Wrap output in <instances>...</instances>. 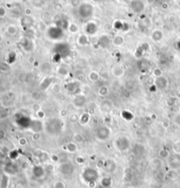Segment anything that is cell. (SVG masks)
I'll use <instances>...</instances> for the list:
<instances>
[{
	"instance_id": "4",
	"label": "cell",
	"mask_w": 180,
	"mask_h": 188,
	"mask_svg": "<svg viewBox=\"0 0 180 188\" xmlns=\"http://www.w3.org/2000/svg\"><path fill=\"white\" fill-rule=\"evenodd\" d=\"M111 134H112V131L107 125L98 126L94 131L95 138L98 140V142H107V140L111 137Z\"/></svg>"
},
{
	"instance_id": "13",
	"label": "cell",
	"mask_w": 180,
	"mask_h": 188,
	"mask_svg": "<svg viewBox=\"0 0 180 188\" xmlns=\"http://www.w3.org/2000/svg\"><path fill=\"white\" fill-rule=\"evenodd\" d=\"M154 84L156 85V87L159 90H164L168 87V79L164 77H157L155 79V82Z\"/></svg>"
},
{
	"instance_id": "6",
	"label": "cell",
	"mask_w": 180,
	"mask_h": 188,
	"mask_svg": "<svg viewBox=\"0 0 180 188\" xmlns=\"http://www.w3.org/2000/svg\"><path fill=\"white\" fill-rule=\"evenodd\" d=\"M94 8L90 4L83 3L81 4L78 7V13L82 19H88L93 15Z\"/></svg>"
},
{
	"instance_id": "5",
	"label": "cell",
	"mask_w": 180,
	"mask_h": 188,
	"mask_svg": "<svg viewBox=\"0 0 180 188\" xmlns=\"http://www.w3.org/2000/svg\"><path fill=\"white\" fill-rule=\"evenodd\" d=\"M58 172L63 177H71L75 172V166L70 161H65L58 165Z\"/></svg>"
},
{
	"instance_id": "23",
	"label": "cell",
	"mask_w": 180,
	"mask_h": 188,
	"mask_svg": "<svg viewBox=\"0 0 180 188\" xmlns=\"http://www.w3.org/2000/svg\"><path fill=\"white\" fill-rule=\"evenodd\" d=\"M10 176L5 173H3L0 178V188H8Z\"/></svg>"
},
{
	"instance_id": "59",
	"label": "cell",
	"mask_w": 180,
	"mask_h": 188,
	"mask_svg": "<svg viewBox=\"0 0 180 188\" xmlns=\"http://www.w3.org/2000/svg\"><path fill=\"white\" fill-rule=\"evenodd\" d=\"M76 188H84L83 186H76Z\"/></svg>"
},
{
	"instance_id": "7",
	"label": "cell",
	"mask_w": 180,
	"mask_h": 188,
	"mask_svg": "<svg viewBox=\"0 0 180 188\" xmlns=\"http://www.w3.org/2000/svg\"><path fill=\"white\" fill-rule=\"evenodd\" d=\"M168 165L172 170H178L180 168V153H173L168 159Z\"/></svg>"
},
{
	"instance_id": "62",
	"label": "cell",
	"mask_w": 180,
	"mask_h": 188,
	"mask_svg": "<svg viewBox=\"0 0 180 188\" xmlns=\"http://www.w3.org/2000/svg\"><path fill=\"white\" fill-rule=\"evenodd\" d=\"M179 108H180V106H179Z\"/></svg>"
},
{
	"instance_id": "11",
	"label": "cell",
	"mask_w": 180,
	"mask_h": 188,
	"mask_svg": "<svg viewBox=\"0 0 180 188\" xmlns=\"http://www.w3.org/2000/svg\"><path fill=\"white\" fill-rule=\"evenodd\" d=\"M130 7L134 13H141L145 8V5L141 0H132Z\"/></svg>"
},
{
	"instance_id": "48",
	"label": "cell",
	"mask_w": 180,
	"mask_h": 188,
	"mask_svg": "<svg viewBox=\"0 0 180 188\" xmlns=\"http://www.w3.org/2000/svg\"><path fill=\"white\" fill-rule=\"evenodd\" d=\"M161 126L162 128H164V129H168L170 128V121L168 120H164L162 123H161Z\"/></svg>"
},
{
	"instance_id": "55",
	"label": "cell",
	"mask_w": 180,
	"mask_h": 188,
	"mask_svg": "<svg viewBox=\"0 0 180 188\" xmlns=\"http://www.w3.org/2000/svg\"><path fill=\"white\" fill-rule=\"evenodd\" d=\"M25 15H27V17H29L31 14H32V11H31V9L29 8H26L25 10Z\"/></svg>"
},
{
	"instance_id": "36",
	"label": "cell",
	"mask_w": 180,
	"mask_h": 188,
	"mask_svg": "<svg viewBox=\"0 0 180 188\" xmlns=\"http://www.w3.org/2000/svg\"><path fill=\"white\" fill-rule=\"evenodd\" d=\"M121 116H122V118L124 120H126V121H132V120L134 119V115L132 114L131 112L126 111V110L122 111Z\"/></svg>"
},
{
	"instance_id": "16",
	"label": "cell",
	"mask_w": 180,
	"mask_h": 188,
	"mask_svg": "<svg viewBox=\"0 0 180 188\" xmlns=\"http://www.w3.org/2000/svg\"><path fill=\"white\" fill-rule=\"evenodd\" d=\"M124 72H125L124 69L120 65H114L112 68V70H111L112 75H114L116 77H121L124 75Z\"/></svg>"
},
{
	"instance_id": "52",
	"label": "cell",
	"mask_w": 180,
	"mask_h": 188,
	"mask_svg": "<svg viewBox=\"0 0 180 188\" xmlns=\"http://www.w3.org/2000/svg\"><path fill=\"white\" fill-rule=\"evenodd\" d=\"M174 103H175L174 98H167V100H166V104H167V106H172L173 105H174Z\"/></svg>"
},
{
	"instance_id": "15",
	"label": "cell",
	"mask_w": 180,
	"mask_h": 188,
	"mask_svg": "<svg viewBox=\"0 0 180 188\" xmlns=\"http://www.w3.org/2000/svg\"><path fill=\"white\" fill-rule=\"evenodd\" d=\"M113 185H114V181H113V179L110 176L103 177L100 179V182H99V186L103 188H112Z\"/></svg>"
},
{
	"instance_id": "20",
	"label": "cell",
	"mask_w": 180,
	"mask_h": 188,
	"mask_svg": "<svg viewBox=\"0 0 180 188\" xmlns=\"http://www.w3.org/2000/svg\"><path fill=\"white\" fill-rule=\"evenodd\" d=\"M89 37H88V35L87 34H85V33H82V34H80L78 37H77V39H76V43L79 45V46H86V45H88L89 44Z\"/></svg>"
},
{
	"instance_id": "38",
	"label": "cell",
	"mask_w": 180,
	"mask_h": 188,
	"mask_svg": "<svg viewBox=\"0 0 180 188\" xmlns=\"http://www.w3.org/2000/svg\"><path fill=\"white\" fill-rule=\"evenodd\" d=\"M11 70V66L7 63H0V71L3 73L8 72L9 70Z\"/></svg>"
},
{
	"instance_id": "46",
	"label": "cell",
	"mask_w": 180,
	"mask_h": 188,
	"mask_svg": "<svg viewBox=\"0 0 180 188\" xmlns=\"http://www.w3.org/2000/svg\"><path fill=\"white\" fill-rule=\"evenodd\" d=\"M32 109H33L35 113H37V112H39L40 110H41V106L40 105L39 102H34V104L32 106Z\"/></svg>"
},
{
	"instance_id": "49",
	"label": "cell",
	"mask_w": 180,
	"mask_h": 188,
	"mask_svg": "<svg viewBox=\"0 0 180 188\" xmlns=\"http://www.w3.org/2000/svg\"><path fill=\"white\" fill-rule=\"evenodd\" d=\"M35 114H36V116H37V118H38L39 120L44 119V118H45V116H46L45 113H44V111H43L42 109H41V110H40L39 112L35 113Z\"/></svg>"
},
{
	"instance_id": "3",
	"label": "cell",
	"mask_w": 180,
	"mask_h": 188,
	"mask_svg": "<svg viewBox=\"0 0 180 188\" xmlns=\"http://www.w3.org/2000/svg\"><path fill=\"white\" fill-rule=\"evenodd\" d=\"M113 146L116 151L124 153L131 148V141L127 135H119L114 140Z\"/></svg>"
},
{
	"instance_id": "1",
	"label": "cell",
	"mask_w": 180,
	"mask_h": 188,
	"mask_svg": "<svg viewBox=\"0 0 180 188\" xmlns=\"http://www.w3.org/2000/svg\"><path fill=\"white\" fill-rule=\"evenodd\" d=\"M63 127L64 124L61 119L51 118L44 124V130L49 135L55 136L61 134V132L63 130Z\"/></svg>"
},
{
	"instance_id": "35",
	"label": "cell",
	"mask_w": 180,
	"mask_h": 188,
	"mask_svg": "<svg viewBox=\"0 0 180 188\" xmlns=\"http://www.w3.org/2000/svg\"><path fill=\"white\" fill-rule=\"evenodd\" d=\"M51 91H52L53 93H55V94L57 95L59 93H61L62 91H63L62 85H61L60 84H58V83H56V84H54L51 86Z\"/></svg>"
},
{
	"instance_id": "19",
	"label": "cell",
	"mask_w": 180,
	"mask_h": 188,
	"mask_svg": "<svg viewBox=\"0 0 180 188\" xmlns=\"http://www.w3.org/2000/svg\"><path fill=\"white\" fill-rule=\"evenodd\" d=\"M146 149H145V147L140 143H135L133 147V152L134 154L136 156H142L144 155Z\"/></svg>"
},
{
	"instance_id": "18",
	"label": "cell",
	"mask_w": 180,
	"mask_h": 188,
	"mask_svg": "<svg viewBox=\"0 0 180 188\" xmlns=\"http://www.w3.org/2000/svg\"><path fill=\"white\" fill-rule=\"evenodd\" d=\"M66 90L68 91L70 93H72V94H77V92H76V90L77 89H80L79 88V85H78V84H77V82H70L67 85L65 86Z\"/></svg>"
},
{
	"instance_id": "21",
	"label": "cell",
	"mask_w": 180,
	"mask_h": 188,
	"mask_svg": "<svg viewBox=\"0 0 180 188\" xmlns=\"http://www.w3.org/2000/svg\"><path fill=\"white\" fill-rule=\"evenodd\" d=\"M90 115L89 113H87V112H85V113L82 114V115H80L79 119H78V121H79V123H80L82 126H86L88 123L90 122Z\"/></svg>"
},
{
	"instance_id": "39",
	"label": "cell",
	"mask_w": 180,
	"mask_h": 188,
	"mask_svg": "<svg viewBox=\"0 0 180 188\" xmlns=\"http://www.w3.org/2000/svg\"><path fill=\"white\" fill-rule=\"evenodd\" d=\"M152 74H153V76H154L156 78L160 77H163V70H162L161 68H159V67H156V68H155V69L153 70Z\"/></svg>"
},
{
	"instance_id": "41",
	"label": "cell",
	"mask_w": 180,
	"mask_h": 188,
	"mask_svg": "<svg viewBox=\"0 0 180 188\" xmlns=\"http://www.w3.org/2000/svg\"><path fill=\"white\" fill-rule=\"evenodd\" d=\"M75 163L78 165H83L85 164V158L83 156H76L75 157Z\"/></svg>"
},
{
	"instance_id": "12",
	"label": "cell",
	"mask_w": 180,
	"mask_h": 188,
	"mask_svg": "<svg viewBox=\"0 0 180 188\" xmlns=\"http://www.w3.org/2000/svg\"><path fill=\"white\" fill-rule=\"evenodd\" d=\"M28 128L33 131V133H41V131L44 130V124L41 122V120H33L31 121Z\"/></svg>"
},
{
	"instance_id": "25",
	"label": "cell",
	"mask_w": 180,
	"mask_h": 188,
	"mask_svg": "<svg viewBox=\"0 0 180 188\" xmlns=\"http://www.w3.org/2000/svg\"><path fill=\"white\" fill-rule=\"evenodd\" d=\"M158 158H160L161 160H168L169 157L171 156V153L167 149H161L158 151Z\"/></svg>"
},
{
	"instance_id": "58",
	"label": "cell",
	"mask_w": 180,
	"mask_h": 188,
	"mask_svg": "<svg viewBox=\"0 0 180 188\" xmlns=\"http://www.w3.org/2000/svg\"><path fill=\"white\" fill-rule=\"evenodd\" d=\"M4 41V36H3V34L0 33V44L2 43Z\"/></svg>"
},
{
	"instance_id": "8",
	"label": "cell",
	"mask_w": 180,
	"mask_h": 188,
	"mask_svg": "<svg viewBox=\"0 0 180 188\" xmlns=\"http://www.w3.org/2000/svg\"><path fill=\"white\" fill-rule=\"evenodd\" d=\"M86 102H87V98L85 95H83L82 93L74 95L73 98H72V104L76 108H78V109L83 108L85 106Z\"/></svg>"
},
{
	"instance_id": "60",
	"label": "cell",
	"mask_w": 180,
	"mask_h": 188,
	"mask_svg": "<svg viewBox=\"0 0 180 188\" xmlns=\"http://www.w3.org/2000/svg\"><path fill=\"white\" fill-rule=\"evenodd\" d=\"M98 188H103V187H101V186H98Z\"/></svg>"
},
{
	"instance_id": "53",
	"label": "cell",
	"mask_w": 180,
	"mask_h": 188,
	"mask_svg": "<svg viewBox=\"0 0 180 188\" xmlns=\"http://www.w3.org/2000/svg\"><path fill=\"white\" fill-rule=\"evenodd\" d=\"M5 138V132L2 129H0V141Z\"/></svg>"
},
{
	"instance_id": "29",
	"label": "cell",
	"mask_w": 180,
	"mask_h": 188,
	"mask_svg": "<svg viewBox=\"0 0 180 188\" xmlns=\"http://www.w3.org/2000/svg\"><path fill=\"white\" fill-rule=\"evenodd\" d=\"M112 43L114 45V46H122L123 44L125 43V39L124 37L121 36V35H116L114 37V39L112 40Z\"/></svg>"
},
{
	"instance_id": "2",
	"label": "cell",
	"mask_w": 180,
	"mask_h": 188,
	"mask_svg": "<svg viewBox=\"0 0 180 188\" xmlns=\"http://www.w3.org/2000/svg\"><path fill=\"white\" fill-rule=\"evenodd\" d=\"M81 179L87 186L91 183H98L99 179V172L98 169L92 167H84L81 172Z\"/></svg>"
},
{
	"instance_id": "9",
	"label": "cell",
	"mask_w": 180,
	"mask_h": 188,
	"mask_svg": "<svg viewBox=\"0 0 180 188\" xmlns=\"http://www.w3.org/2000/svg\"><path fill=\"white\" fill-rule=\"evenodd\" d=\"M117 167H118V164L116 163L114 159L113 158H107L105 160L104 162V166H103V169L108 173L110 174H113L116 172L117 170Z\"/></svg>"
},
{
	"instance_id": "61",
	"label": "cell",
	"mask_w": 180,
	"mask_h": 188,
	"mask_svg": "<svg viewBox=\"0 0 180 188\" xmlns=\"http://www.w3.org/2000/svg\"><path fill=\"white\" fill-rule=\"evenodd\" d=\"M63 1H66V0H63Z\"/></svg>"
},
{
	"instance_id": "10",
	"label": "cell",
	"mask_w": 180,
	"mask_h": 188,
	"mask_svg": "<svg viewBox=\"0 0 180 188\" xmlns=\"http://www.w3.org/2000/svg\"><path fill=\"white\" fill-rule=\"evenodd\" d=\"M46 172L47 170L44 166H42L41 164H37V165H34L32 170V173H33V176L37 179H43L46 175Z\"/></svg>"
},
{
	"instance_id": "30",
	"label": "cell",
	"mask_w": 180,
	"mask_h": 188,
	"mask_svg": "<svg viewBox=\"0 0 180 188\" xmlns=\"http://www.w3.org/2000/svg\"><path fill=\"white\" fill-rule=\"evenodd\" d=\"M40 70H41V71L42 73L48 74L51 71L52 66H51V64H50L49 63H48V62H44V63H42L41 64H40Z\"/></svg>"
},
{
	"instance_id": "34",
	"label": "cell",
	"mask_w": 180,
	"mask_h": 188,
	"mask_svg": "<svg viewBox=\"0 0 180 188\" xmlns=\"http://www.w3.org/2000/svg\"><path fill=\"white\" fill-rule=\"evenodd\" d=\"M68 30L70 33L75 34V33H77L79 32V27L76 23H70L68 25Z\"/></svg>"
},
{
	"instance_id": "26",
	"label": "cell",
	"mask_w": 180,
	"mask_h": 188,
	"mask_svg": "<svg viewBox=\"0 0 180 188\" xmlns=\"http://www.w3.org/2000/svg\"><path fill=\"white\" fill-rule=\"evenodd\" d=\"M56 73L61 77H67L70 73V71H69V69L66 65H60L58 66L57 69H56Z\"/></svg>"
},
{
	"instance_id": "56",
	"label": "cell",
	"mask_w": 180,
	"mask_h": 188,
	"mask_svg": "<svg viewBox=\"0 0 180 188\" xmlns=\"http://www.w3.org/2000/svg\"><path fill=\"white\" fill-rule=\"evenodd\" d=\"M161 50H162L163 52H167V51L169 50V47H168L167 45H164V46L161 48Z\"/></svg>"
},
{
	"instance_id": "45",
	"label": "cell",
	"mask_w": 180,
	"mask_h": 188,
	"mask_svg": "<svg viewBox=\"0 0 180 188\" xmlns=\"http://www.w3.org/2000/svg\"><path fill=\"white\" fill-rule=\"evenodd\" d=\"M49 160L52 161L53 163H57L58 161L60 160V158H59V156H57L56 154H50L49 155Z\"/></svg>"
},
{
	"instance_id": "31",
	"label": "cell",
	"mask_w": 180,
	"mask_h": 188,
	"mask_svg": "<svg viewBox=\"0 0 180 188\" xmlns=\"http://www.w3.org/2000/svg\"><path fill=\"white\" fill-rule=\"evenodd\" d=\"M5 31H6V33H8L9 35L14 36V35H16L17 33H18V27H17L15 25H8V26H6V28H5Z\"/></svg>"
},
{
	"instance_id": "40",
	"label": "cell",
	"mask_w": 180,
	"mask_h": 188,
	"mask_svg": "<svg viewBox=\"0 0 180 188\" xmlns=\"http://www.w3.org/2000/svg\"><path fill=\"white\" fill-rule=\"evenodd\" d=\"M8 156H9V158H10L12 161H14V160H16L17 158L19 157V152H18V150H17V149H14V150L10 151V152H9Z\"/></svg>"
},
{
	"instance_id": "44",
	"label": "cell",
	"mask_w": 180,
	"mask_h": 188,
	"mask_svg": "<svg viewBox=\"0 0 180 188\" xmlns=\"http://www.w3.org/2000/svg\"><path fill=\"white\" fill-rule=\"evenodd\" d=\"M18 143H19V146H21V147H25V146H26V145H27L28 142H27V139H26L25 137H20L19 139L18 140Z\"/></svg>"
},
{
	"instance_id": "22",
	"label": "cell",
	"mask_w": 180,
	"mask_h": 188,
	"mask_svg": "<svg viewBox=\"0 0 180 188\" xmlns=\"http://www.w3.org/2000/svg\"><path fill=\"white\" fill-rule=\"evenodd\" d=\"M163 37H164V33H163V32H162L161 30H159V29L154 30V31L152 32V33H151V39L155 41V42L160 41L163 39Z\"/></svg>"
},
{
	"instance_id": "43",
	"label": "cell",
	"mask_w": 180,
	"mask_h": 188,
	"mask_svg": "<svg viewBox=\"0 0 180 188\" xmlns=\"http://www.w3.org/2000/svg\"><path fill=\"white\" fill-rule=\"evenodd\" d=\"M59 115H60L61 118L64 119V118H66V117L69 116V111H68L66 108H62V109L59 111Z\"/></svg>"
},
{
	"instance_id": "54",
	"label": "cell",
	"mask_w": 180,
	"mask_h": 188,
	"mask_svg": "<svg viewBox=\"0 0 180 188\" xmlns=\"http://www.w3.org/2000/svg\"><path fill=\"white\" fill-rule=\"evenodd\" d=\"M70 121H76L79 118H77V116L76 115H70Z\"/></svg>"
},
{
	"instance_id": "33",
	"label": "cell",
	"mask_w": 180,
	"mask_h": 188,
	"mask_svg": "<svg viewBox=\"0 0 180 188\" xmlns=\"http://www.w3.org/2000/svg\"><path fill=\"white\" fill-rule=\"evenodd\" d=\"M98 94L100 97H106L109 94V88L106 85H102L98 89Z\"/></svg>"
},
{
	"instance_id": "27",
	"label": "cell",
	"mask_w": 180,
	"mask_h": 188,
	"mask_svg": "<svg viewBox=\"0 0 180 188\" xmlns=\"http://www.w3.org/2000/svg\"><path fill=\"white\" fill-rule=\"evenodd\" d=\"M30 98L34 102H40L42 99V93L40 91H33L30 94Z\"/></svg>"
},
{
	"instance_id": "47",
	"label": "cell",
	"mask_w": 180,
	"mask_h": 188,
	"mask_svg": "<svg viewBox=\"0 0 180 188\" xmlns=\"http://www.w3.org/2000/svg\"><path fill=\"white\" fill-rule=\"evenodd\" d=\"M173 122H174V124H176L177 126L180 127V113L175 115V117L173 119Z\"/></svg>"
},
{
	"instance_id": "50",
	"label": "cell",
	"mask_w": 180,
	"mask_h": 188,
	"mask_svg": "<svg viewBox=\"0 0 180 188\" xmlns=\"http://www.w3.org/2000/svg\"><path fill=\"white\" fill-rule=\"evenodd\" d=\"M6 13H7L6 9L5 8L4 6H0V18H1V19H2V18H5V17L6 16Z\"/></svg>"
},
{
	"instance_id": "28",
	"label": "cell",
	"mask_w": 180,
	"mask_h": 188,
	"mask_svg": "<svg viewBox=\"0 0 180 188\" xmlns=\"http://www.w3.org/2000/svg\"><path fill=\"white\" fill-rule=\"evenodd\" d=\"M72 142L76 144H82L84 142V136L81 133H75L72 135Z\"/></svg>"
},
{
	"instance_id": "37",
	"label": "cell",
	"mask_w": 180,
	"mask_h": 188,
	"mask_svg": "<svg viewBox=\"0 0 180 188\" xmlns=\"http://www.w3.org/2000/svg\"><path fill=\"white\" fill-rule=\"evenodd\" d=\"M53 188H67V185L66 183L62 179L56 180L54 183H53Z\"/></svg>"
},
{
	"instance_id": "32",
	"label": "cell",
	"mask_w": 180,
	"mask_h": 188,
	"mask_svg": "<svg viewBox=\"0 0 180 188\" xmlns=\"http://www.w3.org/2000/svg\"><path fill=\"white\" fill-rule=\"evenodd\" d=\"M93 26H96V24L94 22H89L87 23V26L85 27V30H86V33H90V34H94V33L97 32L98 30V27H95L93 28Z\"/></svg>"
},
{
	"instance_id": "24",
	"label": "cell",
	"mask_w": 180,
	"mask_h": 188,
	"mask_svg": "<svg viewBox=\"0 0 180 188\" xmlns=\"http://www.w3.org/2000/svg\"><path fill=\"white\" fill-rule=\"evenodd\" d=\"M87 77H88L89 81H90V82L92 83H95L98 82V80L100 79L101 77H100V73H99V72L96 71V70H91V71L89 72Z\"/></svg>"
},
{
	"instance_id": "42",
	"label": "cell",
	"mask_w": 180,
	"mask_h": 188,
	"mask_svg": "<svg viewBox=\"0 0 180 188\" xmlns=\"http://www.w3.org/2000/svg\"><path fill=\"white\" fill-rule=\"evenodd\" d=\"M56 98H57V100L59 101V102L63 103V102H65L66 101V99H67V96H66L65 93H63V92L62 91L61 93H59V94L56 95Z\"/></svg>"
},
{
	"instance_id": "57",
	"label": "cell",
	"mask_w": 180,
	"mask_h": 188,
	"mask_svg": "<svg viewBox=\"0 0 180 188\" xmlns=\"http://www.w3.org/2000/svg\"><path fill=\"white\" fill-rule=\"evenodd\" d=\"M168 6H169V5H168L166 3H164V4L162 5V8L164 9V10H166V9L168 8Z\"/></svg>"
},
{
	"instance_id": "14",
	"label": "cell",
	"mask_w": 180,
	"mask_h": 188,
	"mask_svg": "<svg viewBox=\"0 0 180 188\" xmlns=\"http://www.w3.org/2000/svg\"><path fill=\"white\" fill-rule=\"evenodd\" d=\"M18 172V168L15 164L13 163H8L7 164L5 165V168H4V173L7 174L8 176H12V175H14L16 174Z\"/></svg>"
},
{
	"instance_id": "51",
	"label": "cell",
	"mask_w": 180,
	"mask_h": 188,
	"mask_svg": "<svg viewBox=\"0 0 180 188\" xmlns=\"http://www.w3.org/2000/svg\"><path fill=\"white\" fill-rule=\"evenodd\" d=\"M41 133H33V136H32V139H33V141H39V140L41 139Z\"/></svg>"
},
{
	"instance_id": "17",
	"label": "cell",
	"mask_w": 180,
	"mask_h": 188,
	"mask_svg": "<svg viewBox=\"0 0 180 188\" xmlns=\"http://www.w3.org/2000/svg\"><path fill=\"white\" fill-rule=\"evenodd\" d=\"M65 149L66 151L70 154H75L78 150V146L74 142H70L65 145Z\"/></svg>"
}]
</instances>
